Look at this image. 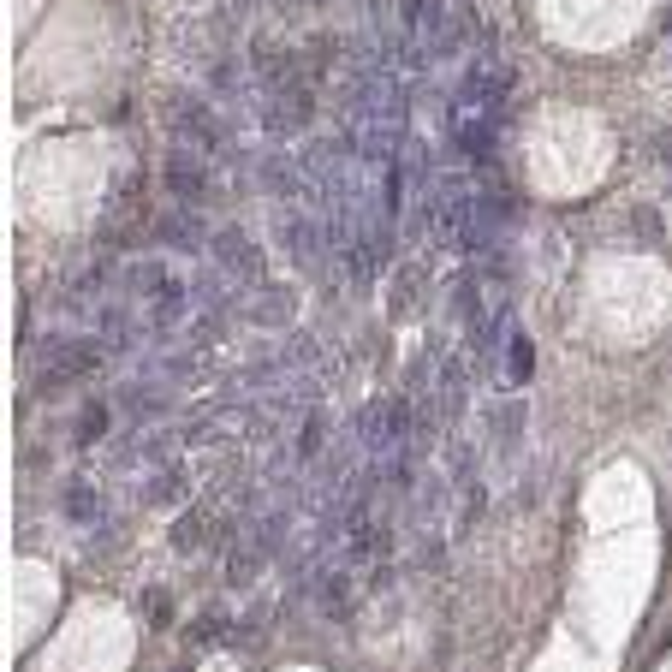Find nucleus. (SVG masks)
<instances>
[{
  "instance_id": "1",
  "label": "nucleus",
  "mask_w": 672,
  "mask_h": 672,
  "mask_svg": "<svg viewBox=\"0 0 672 672\" xmlns=\"http://www.w3.org/2000/svg\"><path fill=\"white\" fill-rule=\"evenodd\" d=\"M96 363H102V345H90V339H60V345L48 351V363H42V387L78 381V375H90Z\"/></svg>"
},
{
  "instance_id": "2",
  "label": "nucleus",
  "mask_w": 672,
  "mask_h": 672,
  "mask_svg": "<svg viewBox=\"0 0 672 672\" xmlns=\"http://www.w3.org/2000/svg\"><path fill=\"white\" fill-rule=\"evenodd\" d=\"M215 262H221L238 286H250V280L262 274V256L244 244V232H221V238H215Z\"/></svg>"
},
{
  "instance_id": "3",
  "label": "nucleus",
  "mask_w": 672,
  "mask_h": 672,
  "mask_svg": "<svg viewBox=\"0 0 672 672\" xmlns=\"http://www.w3.org/2000/svg\"><path fill=\"white\" fill-rule=\"evenodd\" d=\"M96 512H102V500H96V482H90V476L66 482V518H78V524H96Z\"/></svg>"
},
{
  "instance_id": "4",
  "label": "nucleus",
  "mask_w": 672,
  "mask_h": 672,
  "mask_svg": "<svg viewBox=\"0 0 672 672\" xmlns=\"http://www.w3.org/2000/svg\"><path fill=\"white\" fill-rule=\"evenodd\" d=\"M530 369H536V345H530L524 334H512V339H506V381H512V387H524V381H530Z\"/></svg>"
},
{
  "instance_id": "5",
  "label": "nucleus",
  "mask_w": 672,
  "mask_h": 672,
  "mask_svg": "<svg viewBox=\"0 0 672 672\" xmlns=\"http://www.w3.org/2000/svg\"><path fill=\"white\" fill-rule=\"evenodd\" d=\"M179 494H185V470H179V464H167V470L155 476V488H149V500H155V506H173Z\"/></svg>"
},
{
  "instance_id": "6",
  "label": "nucleus",
  "mask_w": 672,
  "mask_h": 672,
  "mask_svg": "<svg viewBox=\"0 0 672 672\" xmlns=\"http://www.w3.org/2000/svg\"><path fill=\"white\" fill-rule=\"evenodd\" d=\"M102 429H108V405H90L78 417V441H102Z\"/></svg>"
},
{
  "instance_id": "7",
  "label": "nucleus",
  "mask_w": 672,
  "mask_h": 672,
  "mask_svg": "<svg viewBox=\"0 0 672 672\" xmlns=\"http://www.w3.org/2000/svg\"><path fill=\"white\" fill-rule=\"evenodd\" d=\"M667 167H672V143H667Z\"/></svg>"
}]
</instances>
